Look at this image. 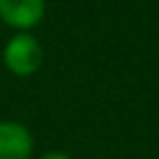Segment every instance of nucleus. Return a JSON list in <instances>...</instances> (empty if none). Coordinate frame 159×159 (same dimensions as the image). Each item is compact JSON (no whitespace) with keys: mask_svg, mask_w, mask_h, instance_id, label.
<instances>
[{"mask_svg":"<svg viewBox=\"0 0 159 159\" xmlns=\"http://www.w3.org/2000/svg\"><path fill=\"white\" fill-rule=\"evenodd\" d=\"M2 62L9 74L28 79L37 74L44 62V48L32 32H16L7 39L2 48Z\"/></svg>","mask_w":159,"mask_h":159,"instance_id":"1","label":"nucleus"},{"mask_svg":"<svg viewBox=\"0 0 159 159\" xmlns=\"http://www.w3.org/2000/svg\"><path fill=\"white\" fill-rule=\"evenodd\" d=\"M46 0H0V21L16 32H30L42 23Z\"/></svg>","mask_w":159,"mask_h":159,"instance_id":"2","label":"nucleus"},{"mask_svg":"<svg viewBox=\"0 0 159 159\" xmlns=\"http://www.w3.org/2000/svg\"><path fill=\"white\" fill-rule=\"evenodd\" d=\"M35 139L23 122L0 120V159H30Z\"/></svg>","mask_w":159,"mask_h":159,"instance_id":"3","label":"nucleus"},{"mask_svg":"<svg viewBox=\"0 0 159 159\" xmlns=\"http://www.w3.org/2000/svg\"><path fill=\"white\" fill-rule=\"evenodd\" d=\"M39 159H72V157L65 155V152H46V155H42Z\"/></svg>","mask_w":159,"mask_h":159,"instance_id":"4","label":"nucleus"}]
</instances>
